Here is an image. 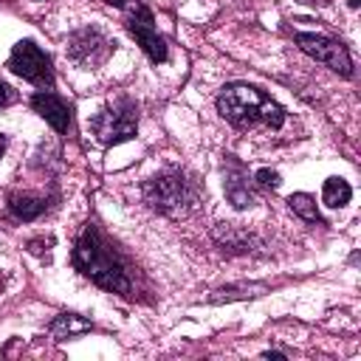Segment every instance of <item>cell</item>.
<instances>
[{
  "mask_svg": "<svg viewBox=\"0 0 361 361\" xmlns=\"http://www.w3.org/2000/svg\"><path fill=\"white\" fill-rule=\"evenodd\" d=\"M73 265L85 276H90L99 288H104L110 293L127 296L133 290L127 271L121 268V262L113 257V251L107 248V243L102 240V234L93 226H87L82 231V237H79V243L73 248Z\"/></svg>",
  "mask_w": 361,
  "mask_h": 361,
  "instance_id": "obj_1",
  "label": "cell"
},
{
  "mask_svg": "<svg viewBox=\"0 0 361 361\" xmlns=\"http://www.w3.org/2000/svg\"><path fill=\"white\" fill-rule=\"evenodd\" d=\"M217 110H220V116H226L237 127H248V124L279 127L285 121L282 107L276 102H271L262 90L251 87V85H228V87H223L220 96H217Z\"/></svg>",
  "mask_w": 361,
  "mask_h": 361,
  "instance_id": "obj_2",
  "label": "cell"
},
{
  "mask_svg": "<svg viewBox=\"0 0 361 361\" xmlns=\"http://www.w3.org/2000/svg\"><path fill=\"white\" fill-rule=\"evenodd\" d=\"M144 197L152 209L164 212V214H183L192 203V192L183 180V175L178 172H164V175H155L144 183Z\"/></svg>",
  "mask_w": 361,
  "mask_h": 361,
  "instance_id": "obj_3",
  "label": "cell"
},
{
  "mask_svg": "<svg viewBox=\"0 0 361 361\" xmlns=\"http://www.w3.org/2000/svg\"><path fill=\"white\" fill-rule=\"evenodd\" d=\"M135 127H138V113H135V104L121 99L110 107H104L93 121H90V130L93 135L102 141V144H121V141H130L135 135Z\"/></svg>",
  "mask_w": 361,
  "mask_h": 361,
  "instance_id": "obj_4",
  "label": "cell"
},
{
  "mask_svg": "<svg viewBox=\"0 0 361 361\" xmlns=\"http://www.w3.org/2000/svg\"><path fill=\"white\" fill-rule=\"evenodd\" d=\"M8 68H11L17 76H23V79H28V82H34V85H42V87H51V85H54L51 59H48V54H45L39 45H34L31 39H20V42L11 48Z\"/></svg>",
  "mask_w": 361,
  "mask_h": 361,
  "instance_id": "obj_5",
  "label": "cell"
},
{
  "mask_svg": "<svg viewBox=\"0 0 361 361\" xmlns=\"http://www.w3.org/2000/svg\"><path fill=\"white\" fill-rule=\"evenodd\" d=\"M296 45L313 56L316 62H324L327 68H333L336 73L341 76H350L353 73V62H350V54L344 45H338L336 39H327L322 34H296Z\"/></svg>",
  "mask_w": 361,
  "mask_h": 361,
  "instance_id": "obj_6",
  "label": "cell"
},
{
  "mask_svg": "<svg viewBox=\"0 0 361 361\" xmlns=\"http://www.w3.org/2000/svg\"><path fill=\"white\" fill-rule=\"evenodd\" d=\"M113 42L102 34V31H96V28H82V31H76L71 39H68V56L76 62V65H82V68H93V65H102L110 54H113Z\"/></svg>",
  "mask_w": 361,
  "mask_h": 361,
  "instance_id": "obj_7",
  "label": "cell"
},
{
  "mask_svg": "<svg viewBox=\"0 0 361 361\" xmlns=\"http://www.w3.org/2000/svg\"><path fill=\"white\" fill-rule=\"evenodd\" d=\"M127 28H130V34L135 37V42L147 51V56H149L152 62H166V56H169V54H166V42L158 37L155 23H152V14H149V8H147V6L135 3V8H133V14H130Z\"/></svg>",
  "mask_w": 361,
  "mask_h": 361,
  "instance_id": "obj_8",
  "label": "cell"
},
{
  "mask_svg": "<svg viewBox=\"0 0 361 361\" xmlns=\"http://www.w3.org/2000/svg\"><path fill=\"white\" fill-rule=\"evenodd\" d=\"M31 107H34L56 133H65V130H68V124H71V110H68V104H65L59 96H54L51 90L34 93V96H31Z\"/></svg>",
  "mask_w": 361,
  "mask_h": 361,
  "instance_id": "obj_9",
  "label": "cell"
},
{
  "mask_svg": "<svg viewBox=\"0 0 361 361\" xmlns=\"http://www.w3.org/2000/svg\"><path fill=\"white\" fill-rule=\"evenodd\" d=\"M223 189H226V197L237 206V209H245L254 203V195L248 189V180L243 175V166L228 155V169H226V180H223Z\"/></svg>",
  "mask_w": 361,
  "mask_h": 361,
  "instance_id": "obj_10",
  "label": "cell"
},
{
  "mask_svg": "<svg viewBox=\"0 0 361 361\" xmlns=\"http://www.w3.org/2000/svg\"><path fill=\"white\" fill-rule=\"evenodd\" d=\"M93 324L85 319V316H76V313H59L54 322H51V336L54 338H71V336H79V333H87Z\"/></svg>",
  "mask_w": 361,
  "mask_h": 361,
  "instance_id": "obj_11",
  "label": "cell"
},
{
  "mask_svg": "<svg viewBox=\"0 0 361 361\" xmlns=\"http://www.w3.org/2000/svg\"><path fill=\"white\" fill-rule=\"evenodd\" d=\"M350 197H353V189H350V183H347L344 178H327V180H324V186H322V200H324V206L341 209V206L350 203Z\"/></svg>",
  "mask_w": 361,
  "mask_h": 361,
  "instance_id": "obj_12",
  "label": "cell"
},
{
  "mask_svg": "<svg viewBox=\"0 0 361 361\" xmlns=\"http://www.w3.org/2000/svg\"><path fill=\"white\" fill-rule=\"evenodd\" d=\"M11 214L17 220H37L42 212H45V203L39 197H28V195H14L11 203H8Z\"/></svg>",
  "mask_w": 361,
  "mask_h": 361,
  "instance_id": "obj_13",
  "label": "cell"
},
{
  "mask_svg": "<svg viewBox=\"0 0 361 361\" xmlns=\"http://www.w3.org/2000/svg\"><path fill=\"white\" fill-rule=\"evenodd\" d=\"M288 206L293 209V214H299V217L307 220V223H319V220H322V217H319V209H316V200H313L310 195H305V192L290 195V197H288Z\"/></svg>",
  "mask_w": 361,
  "mask_h": 361,
  "instance_id": "obj_14",
  "label": "cell"
},
{
  "mask_svg": "<svg viewBox=\"0 0 361 361\" xmlns=\"http://www.w3.org/2000/svg\"><path fill=\"white\" fill-rule=\"evenodd\" d=\"M265 288L262 285H243V288H223L212 296V302H228V299H245V296H259Z\"/></svg>",
  "mask_w": 361,
  "mask_h": 361,
  "instance_id": "obj_15",
  "label": "cell"
},
{
  "mask_svg": "<svg viewBox=\"0 0 361 361\" xmlns=\"http://www.w3.org/2000/svg\"><path fill=\"white\" fill-rule=\"evenodd\" d=\"M214 240L223 243V245L231 248V251H245L243 245H248V237H245V234H240V231H234V228H223V226L214 231Z\"/></svg>",
  "mask_w": 361,
  "mask_h": 361,
  "instance_id": "obj_16",
  "label": "cell"
},
{
  "mask_svg": "<svg viewBox=\"0 0 361 361\" xmlns=\"http://www.w3.org/2000/svg\"><path fill=\"white\" fill-rule=\"evenodd\" d=\"M257 180H259L262 186L276 189V186H279V172H274V169H259V172H257Z\"/></svg>",
  "mask_w": 361,
  "mask_h": 361,
  "instance_id": "obj_17",
  "label": "cell"
},
{
  "mask_svg": "<svg viewBox=\"0 0 361 361\" xmlns=\"http://www.w3.org/2000/svg\"><path fill=\"white\" fill-rule=\"evenodd\" d=\"M11 102V87L6 82H0V107H6Z\"/></svg>",
  "mask_w": 361,
  "mask_h": 361,
  "instance_id": "obj_18",
  "label": "cell"
},
{
  "mask_svg": "<svg viewBox=\"0 0 361 361\" xmlns=\"http://www.w3.org/2000/svg\"><path fill=\"white\" fill-rule=\"evenodd\" d=\"M262 358H285V353H279V350H265Z\"/></svg>",
  "mask_w": 361,
  "mask_h": 361,
  "instance_id": "obj_19",
  "label": "cell"
},
{
  "mask_svg": "<svg viewBox=\"0 0 361 361\" xmlns=\"http://www.w3.org/2000/svg\"><path fill=\"white\" fill-rule=\"evenodd\" d=\"M3 152H6V135H0V158H3Z\"/></svg>",
  "mask_w": 361,
  "mask_h": 361,
  "instance_id": "obj_20",
  "label": "cell"
},
{
  "mask_svg": "<svg viewBox=\"0 0 361 361\" xmlns=\"http://www.w3.org/2000/svg\"><path fill=\"white\" fill-rule=\"evenodd\" d=\"M107 3H113V6H127L130 0H107Z\"/></svg>",
  "mask_w": 361,
  "mask_h": 361,
  "instance_id": "obj_21",
  "label": "cell"
}]
</instances>
